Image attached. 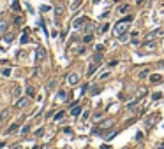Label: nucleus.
Segmentation results:
<instances>
[{"mask_svg": "<svg viewBox=\"0 0 164 149\" xmlns=\"http://www.w3.org/2000/svg\"><path fill=\"white\" fill-rule=\"evenodd\" d=\"M131 21H133V16H125L123 20H120L116 25H115V28H113V33H115V37H120L122 33L127 32L129 28V25H131Z\"/></svg>", "mask_w": 164, "mask_h": 149, "instance_id": "f257e3e1", "label": "nucleus"}, {"mask_svg": "<svg viewBox=\"0 0 164 149\" xmlns=\"http://www.w3.org/2000/svg\"><path fill=\"white\" fill-rule=\"evenodd\" d=\"M157 119H159V114H152V116H148V118L145 119V128H146V130L154 128V125L157 123Z\"/></svg>", "mask_w": 164, "mask_h": 149, "instance_id": "f03ea898", "label": "nucleus"}, {"mask_svg": "<svg viewBox=\"0 0 164 149\" xmlns=\"http://www.w3.org/2000/svg\"><path fill=\"white\" fill-rule=\"evenodd\" d=\"M67 82H69L71 86H76V84L80 82V76H78L76 72H71V74L67 76Z\"/></svg>", "mask_w": 164, "mask_h": 149, "instance_id": "7ed1b4c3", "label": "nucleus"}, {"mask_svg": "<svg viewBox=\"0 0 164 149\" xmlns=\"http://www.w3.org/2000/svg\"><path fill=\"white\" fill-rule=\"evenodd\" d=\"M35 56H37L39 61L46 60V49H44V48H37V49H35Z\"/></svg>", "mask_w": 164, "mask_h": 149, "instance_id": "20e7f679", "label": "nucleus"}, {"mask_svg": "<svg viewBox=\"0 0 164 149\" xmlns=\"http://www.w3.org/2000/svg\"><path fill=\"white\" fill-rule=\"evenodd\" d=\"M12 40H14V35H12V33H5L4 39H2V44H4V46H9V44H12Z\"/></svg>", "mask_w": 164, "mask_h": 149, "instance_id": "39448f33", "label": "nucleus"}, {"mask_svg": "<svg viewBox=\"0 0 164 149\" xmlns=\"http://www.w3.org/2000/svg\"><path fill=\"white\" fill-rule=\"evenodd\" d=\"M143 48L146 51H152V49H155V48H157V42H155V40H146V42L143 44Z\"/></svg>", "mask_w": 164, "mask_h": 149, "instance_id": "423d86ee", "label": "nucleus"}, {"mask_svg": "<svg viewBox=\"0 0 164 149\" xmlns=\"http://www.w3.org/2000/svg\"><path fill=\"white\" fill-rule=\"evenodd\" d=\"M85 23H87V18H78V20L72 21V26H74V28H81Z\"/></svg>", "mask_w": 164, "mask_h": 149, "instance_id": "0eeeda50", "label": "nucleus"}, {"mask_svg": "<svg viewBox=\"0 0 164 149\" xmlns=\"http://www.w3.org/2000/svg\"><path fill=\"white\" fill-rule=\"evenodd\" d=\"M71 114L72 116H80V114H81V107H80L78 104H74V105L71 107Z\"/></svg>", "mask_w": 164, "mask_h": 149, "instance_id": "6e6552de", "label": "nucleus"}, {"mask_svg": "<svg viewBox=\"0 0 164 149\" xmlns=\"http://www.w3.org/2000/svg\"><path fill=\"white\" fill-rule=\"evenodd\" d=\"M27 105H28V98H20L16 102V107H18V109H23V107H27Z\"/></svg>", "mask_w": 164, "mask_h": 149, "instance_id": "1a4fd4ad", "label": "nucleus"}, {"mask_svg": "<svg viewBox=\"0 0 164 149\" xmlns=\"http://www.w3.org/2000/svg\"><path fill=\"white\" fill-rule=\"evenodd\" d=\"M148 93V89L146 88H138V91H136V100H139L141 97H145Z\"/></svg>", "mask_w": 164, "mask_h": 149, "instance_id": "9d476101", "label": "nucleus"}, {"mask_svg": "<svg viewBox=\"0 0 164 149\" xmlns=\"http://www.w3.org/2000/svg\"><path fill=\"white\" fill-rule=\"evenodd\" d=\"M113 123H115L113 119H106V121H103V123H101V128H103V130L111 128V126H113Z\"/></svg>", "mask_w": 164, "mask_h": 149, "instance_id": "9b49d317", "label": "nucleus"}, {"mask_svg": "<svg viewBox=\"0 0 164 149\" xmlns=\"http://www.w3.org/2000/svg\"><path fill=\"white\" fill-rule=\"evenodd\" d=\"M161 33H162L161 30H154L152 33H148V35H146V40H154L155 37H157V35H161Z\"/></svg>", "mask_w": 164, "mask_h": 149, "instance_id": "f8f14e48", "label": "nucleus"}, {"mask_svg": "<svg viewBox=\"0 0 164 149\" xmlns=\"http://www.w3.org/2000/svg\"><path fill=\"white\" fill-rule=\"evenodd\" d=\"M97 67H99V63H97V61H93L92 65H90V69L87 70V76H92L93 72H95V70H97Z\"/></svg>", "mask_w": 164, "mask_h": 149, "instance_id": "ddd939ff", "label": "nucleus"}, {"mask_svg": "<svg viewBox=\"0 0 164 149\" xmlns=\"http://www.w3.org/2000/svg\"><path fill=\"white\" fill-rule=\"evenodd\" d=\"M83 30H85L87 33H92V30H93V23H92V21H88V23H87V25L83 26Z\"/></svg>", "mask_w": 164, "mask_h": 149, "instance_id": "4468645a", "label": "nucleus"}, {"mask_svg": "<svg viewBox=\"0 0 164 149\" xmlns=\"http://www.w3.org/2000/svg\"><path fill=\"white\" fill-rule=\"evenodd\" d=\"M101 86H99V84H97V86H92V88H90V95H99V93H101Z\"/></svg>", "mask_w": 164, "mask_h": 149, "instance_id": "2eb2a0df", "label": "nucleus"}, {"mask_svg": "<svg viewBox=\"0 0 164 149\" xmlns=\"http://www.w3.org/2000/svg\"><path fill=\"white\" fill-rule=\"evenodd\" d=\"M7 28H9V23L7 21H0V33H4Z\"/></svg>", "mask_w": 164, "mask_h": 149, "instance_id": "dca6fc26", "label": "nucleus"}, {"mask_svg": "<svg viewBox=\"0 0 164 149\" xmlns=\"http://www.w3.org/2000/svg\"><path fill=\"white\" fill-rule=\"evenodd\" d=\"M57 98L60 100V102H65V100H67V93H65V91H58Z\"/></svg>", "mask_w": 164, "mask_h": 149, "instance_id": "f3484780", "label": "nucleus"}, {"mask_svg": "<svg viewBox=\"0 0 164 149\" xmlns=\"http://www.w3.org/2000/svg\"><path fill=\"white\" fill-rule=\"evenodd\" d=\"M20 95H21V89H20V86H14V88H12V97H14V98H18Z\"/></svg>", "mask_w": 164, "mask_h": 149, "instance_id": "a211bd4d", "label": "nucleus"}, {"mask_svg": "<svg viewBox=\"0 0 164 149\" xmlns=\"http://www.w3.org/2000/svg\"><path fill=\"white\" fill-rule=\"evenodd\" d=\"M92 40H93V35H92V33H87V35L83 37V42H85V44H90Z\"/></svg>", "mask_w": 164, "mask_h": 149, "instance_id": "6ab92c4d", "label": "nucleus"}, {"mask_svg": "<svg viewBox=\"0 0 164 149\" xmlns=\"http://www.w3.org/2000/svg\"><path fill=\"white\" fill-rule=\"evenodd\" d=\"M150 81H152V82H159V81H162V77H161L159 74H152V76H150Z\"/></svg>", "mask_w": 164, "mask_h": 149, "instance_id": "aec40b11", "label": "nucleus"}, {"mask_svg": "<svg viewBox=\"0 0 164 149\" xmlns=\"http://www.w3.org/2000/svg\"><path fill=\"white\" fill-rule=\"evenodd\" d=\"M81 2H83V0H74V2H72V5H71V9L72 11H78V7L81 5Z\"/></svg>", "mask_w": 164, "mask_h": 149, "instance_id": "412c9836", "label": "nucleus"}, {"mask_svg": "<svg viewBox=\"0 0 164 149\" xmlns=\"http://www.w3.org/2000/svg\"><path fill=\"white\" fill-rule=\"evenodd\" d=\"M108 28H110V25H108V23H104V25H101V26H99V30H97V32H99V33H104V32H108Z\"/></svg>", "mask_w": 164, "mask_h": 149, "instance_id": "4be33fe9", "label": "nucleus"}, {"mask_svg": "<svg viewBox=\"0 0 164 149\" xmlns=\"http://www.w3.org/2000/svg\"><path fill=\"white\" fill-rule=\"evenodd\" d=\"M27 95H28V97H35V89H34V86H28V88H27Z\"/></svg>", "mask_w": 164, "mask_h": 149, "instance_id": "5701e85b", "label": "nucleus"}, {"mask_svg": "<svg viewBox=\"0 0 164 149\" xmlns=\"http://www.w3.org/2000/svg\"><path fill=\"white\" fill-rule=\"evenodd\" d=\"M127 110H129V112H134V110H136V100L131 102V104H127Z\"/></svg>", "mask_w": 164, "mask_h": 149, "instance_id": "b1692460", "label": "nucleus"}, {"mask_svg": "<svg viewBox=\"0 0 164 149\" xmlns=\"http://www.w3.org/2000/svg\"><path fill=\"white\" fill-rule=\"evenodd\" d=\"M9 114H11V110H9V109L2 110V114H0V119H5V118H9Z\"/></svg>", "mask_w": 164, "mask_h": 149, "instance_id": "393cba45", "label": "nucleus"}, {"mask_svg": "<svg viewBox=\"0 0 164 149\" xmlns=\"http://www.w3.org/2000/svg\"><path fill=\"white\" fill-rule=\"evenodd\" d=\"M159 98H162V93H161V91H155V93H152V100H159Z\"/></svg>", "mask_w": 164, "mask_h": 149, "instance_id": "a878e982", "label": "nucleus"}, {"mask_svg": "<svg viewBox=\"0 0 164 149\" xmlns=\"http://www.w3.org/2000/svg\"><path fill=\"white\" fill-rule=\"evenodd\" d=\"M62 12H64V7H62V5H57V7H55V14H57V16H62Z\"/></svg>", "mask_w": 164, "mask_h": 149, "instance_id": "bb28decb", "label": "nucleus"}, {"mask_svg": "<svg viewBox=\"0 0 164 149\" xmlns=\"http://www.w3.org/2000/svg\"><path fill=\"white\" fill-rule=\"evenodd\" d=\"M116 133H118V132H110V133H108V135H104V139H106V140H111L113 137H115V135H116Z\"/></svg>", "mask_w": 164, "mask_h": 149, "instance_id": "cd10ccee", "label": "nucleus"}, {"mask_svg": "<svg viewBox=\"0 0 164 149\" xmlns=\"http://www.w3.org/2000/svg\"><path fill=\"white\" fill-rule=\"evenodd\" d=\"M127 40H129V33L125 32V33H122V35H120V42H127Z\"/></svg>", "mask_w": 164, "mask_h": 149, "instance_id": "c85d7f7f", "label": "nucleus"}, {"mask_svg": "<svg viewBox=\"0 0 164 149\" xmlns=\"http://www.w3.org/2000/svg\"><path fill=\"white\" fill-rule=\"evenodd\" d=\"M145 77H148V70H146V69L139 72V79H145Z\"/></svg>", "mask_w": 164, "mask_h": 149, "instance_id": "c756f323", "label": "nucleus"}, {"mask_svg": "<svg viewBox=\"0 0 164 149\" xmlns=\"http://www.w3.org/2000/svg\"><path fill=\"white\" fill-rule=\"evenodd\" d=\"M28 35H27V33H23V35H21V44H27V42H28Z\"/></svg>", "mask_w": 164, "mask_h": 149, "instance_id": "7c9ffc66", "label": "nucleus"}, {"mask_svg": "<svg viewBox=\"0 0 164 149\" xmlns=\"http://www.w3.org/2000/svg\"><path fill=\"white\" fill-rule=\"evenodd\" d=\"M28 132H30V126L27 125V126H23V128H21V135H27Z\"/></svg>", "mask_w": 164, "mask_h": 149, "instance_id": "2f4dec72", "label": "nucleus"}, {"mask_svg": "<svg viewBox=\"0 0 164 149\" xmlns=\"http://www.w3.org/2000/svg\"><path fill=\"white\" fill-rule=\"evenodd\" d=\"M62 118H64V112H57L55 114V121H60Z\"/></svg>", "mask_w": 164, "mask_h": 149, "instance_id": "473e14b6", "label": "nucleus"}, {"mask_svg": "<svg viewBox=\"0 0 164 149\" xmlns=\"http://www.w3.org/2000/svg\"><path fill=\"white\" fill-rule=\"evenodd\" d=\"M55 84H57V81H55V79H51V81H50V82H48V89L55 88Z\"/></svg>", "mask_w": 164, "mask_h": 149, "instance_id": "72a5a7b5", "label": "nucleus"}, {"mask_svg": "<svg viewBox=\"0 0 164 149\" xmlns=\"http://www.w3.org/2000/svg\"><path fill=\"white\" fill-rule=\"evenodd\" d=\"M120 12H122V14H125V12H127V11H129V5H122V7H120Z\"/></svg>", "mask_w": 164, "mask_h": 149, "instance_id": "f704fd0d", "label": "nucleus"}, {"mask_svg": "<svg viewBox=\"0 0 164 149\" xmlns=\"http://www.w3.org/2000/svg\"><path fill=\"white\" fill-rule=\"evenodd\" d=\"M42 133H44V128H39V130H35V135H37V137H42Z\"/></svg>", "mask_w": 164, "mask_h": 149, "instance_id": "c9c22d12", "label": "nucleus"}, {"mask_svg": "<svg viewBox=\"0 0 164 149\" xmlns=\"http://www.w3.org/2000/svg\"><path fill=\"white\" fill-rule=\"evenodd\" d=\"M16 130H18V125H12V126H11L7 132H9V133H12V132H16Z\"/></svg>", "mask_w": 164, "mask_h": 149, "instance_id": "e433bc0d", "label": "nucleus"}, {"mask_svg": "<svg viewBox=\"0 0 164 149\" xmlns=\"http://www.w3.org/2000/svg\"><path fill=\"white\" fill-rule=\"evenodd\" d=\"M136 139H138V140L143 139V132H138V133H136Z\"/></svg>", "mask_w": 164, "mask_h": 149, "instance_id": "4c0bfd02", "label": "nucleus"}, {"mask_svg": "<svg viewBox=\"0 0 164 149\" xmlns=\"http://www.w3.org/2000/svg\"><path fill=\"white\" fill-rule=\"evenodd\" d=\"M48 11H50V7H48V5H42V7H41V12H48Z\"/></svg>", "mask_w": 164, "mask_h": 149, "instance_id": "58836bf2", "label": "nucleus"}, {"mask_svg": "<svg viewBox=\"0 0 164 149\" xmlns=\"http://www.w3.org/2000/svg\"><path fill=\"white\" fill-rule=\"evenodd\" d=\"M12 9H14V11H20V5H18V2H14V4H12Z\"/></svg>", "mask_w": 164, "mask_h": 149, "instance_id": "ea45409f", "label": "nucleus"}, {"mask_svg": "<svg viewBox=\"0 0 164 149\" xmlns=\"http://www.w3.org/2000/svg\"><path fill=\"white\" fill-rule=\"evenodd\" d=\"M116 65H118V61H115V60H113V61H110V67H111V69H113V67H116Z\"/></svg>", "mask_w": 164, "mask_h": 149, "instance_id": "a19ab883", "label": "nucleus"}, {"mask_svg": "<svg viewBox=\"0 0 164 149\" xmlns=\"http://www.w3.org/2000/svg\"><path fill=\"white\" fill-rule=\"evenodd\" d=\"M95 51H97V53H103L104 48H103V46H97V48H95Z\"/></svg>", "mask_w": 164, "mask_h": 149, "instance_id": "79ce46f5", "label": "nucleus"}, {"mask_svg": "<svg viewBox=\"0 0 164 149\" xmlns=\"http://www.w3.org/2000/svg\"><path fill=\"white\" fill-rule=\"evenodd\" d=\"M4 76H11V69H5V70H4Z\"/></svg>", "mask_w": 164, "mask_h": 149, "instance_id": "37998d69", "label": "nucleus"}, {"mask_svg": "<svg viewBox=\"0 0 164 149\" xmlns=\"http://www.w3.org/2000/svg\"><path fill=\"white\" fill-rule=\"evenodd\" d=\"M101 149H111V147H110L108 144H104V146H101Z\"/></svg>", "mask_w": 164, "mask_h": 149, "instance_id": "c03bdc74", "label": "nucleus"}, {"mask_svg": "<svg viewBox=\"0 0 164 149\" xmlns=\"http://www.w3.org/2000/svg\"><path fill=\"white\" fill-rule=\"evenodd\" d=\"M157 147H159V149H164V142H161V144H159Z\"/></svg>", "mask_w": 164, "mask_h": 149, "instance_id": "a18cd8bd", "label": "nucleus"}, {"mask_svg": "<svg viewBox=\"0 0 164 149\" xmlns=\"http://www.w3.org/2000/svg\"><path fill=\"white\" fill-rule=\"evenodd\" d=\"M115 2H120V0H115Z\"/></svg>", "mask_w": 164, "mask_h": 149, "instance_id": "49530a36", "label": "nucleus"}]
</instances>
